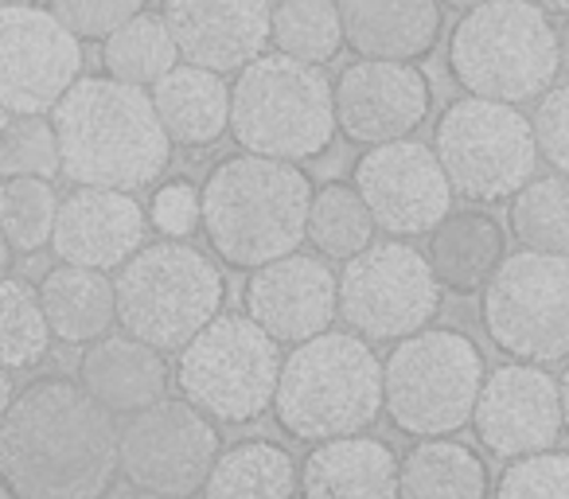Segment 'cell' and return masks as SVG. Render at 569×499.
<instances>
[{
	"instance_id": "7dc6e473",
	"label": "cell",
	"mask_w": 569,
	"mask_h": 499,
	"mask_svg": "<svg viewBox=\"0 0 569 499\" xmlns=\"http://www.w3.org/2000/svg\"><path fill=\"white\" fill-rule=\"evenodd\" d=\"M4 4H32V0H0V9H4Z\"/></svg>"
},
{
	"instance_id": "ac0fdd59",
	"label": "cell",
	"mask_w": 569,
	"mask_h": 499,
	"mask_svg": "<svg viewBox=\"0 0 569 499\" xmlns=\"http://www.w3.org/2000/svg\"><path fill=\"white\" fill-rule=\"evenodd\" d=\"M242 309L277 343H305L328 332L340 317L336 273L317 255H284L250 270L242 286Z\"/></svg>"
},
{
	"instance_id": "d590c367",
	"label": "cell",
	"mask_w": 569,
	"mask_h": 499,
	"mask_svg": "<svg viewBox=\"0 0 569 499\" xmlns=\"http://www.w3.org/2000/svg\"><path fill=\"white\" fill-rule=\"evenodd\" d=\"M496 499H569V452L542 449L507 460Z\"/></svg>"
},
{
	"instance_id": "ffe728a7",
	"label": "cell",
	"mask_w": 569,
	"mask_h": 499,
	"mask_svg": "<svg viewBox=\"0 0 569 499\" xmlns=\"http://www.w3.org/2000/svg\"><path fill=\"white\" fill-rule=\"evenodd\" d=\"M180 59L214 74L242 71L269 43V0H164Z\"/></svg>"
},
{
	"instance_id": "8992f818",
	"label": "cell",
	"mask_w": 569,
	"mask_h": 499,
	"mask_svg": "<svg viewBox=\"0 0 569 499\" xmlns=\"http://www.w3.org/2000/svg\"><path fill=\"white\" fill-rule=\"evenodd\" d=\"M558 71V28L530 0H483L449 36V74L476 98L522 106Z\"/></svg>"
},
{
	"instance_id": "e575fe53",
	"label": "cell",
	"mask_w": 569,
	"mask_h": 499,
	"mask_svg": "<svg viewBox=\"0 0 569 499\" xmlns=\"http://www.w3.org/2000/svg\"><path fill=\"white\" fill-rule=\"evenodd\" d=\"M59 176V137L48 113H12L0 129V180Z\"/></svg>"
},
{
	"instance_id": "c3c4849f",
	"label": "cell",
	"mask_w": 569,
	"mask_h": 499,
	"mask_svg": "<svg viewBox=\"0 0 569 499\" xmlns=\"http://www.w3.org/2000/svg\"><path fill=\"white\" fill-rule=\"evenodd\" d=\"M4 121H9V113H4V110H0V129H4Z\"/></svg>"
},
{
	"instance_id": "83f0119b",
	"label": "cell",
	"mask_w": 569,
	"mask_h": 499,
	"mask_svg": "<svg viewBox=\"0 0 569 499\" xmlns=\"http://www.w3.org/2000/svg\"><path fill=\"white\" fill-rule=\"evenodd\" d=\"M203 499H297V460L277 441H238L214 457Z\"/></svg>"
},
{
	"instance_id": "4316f807",
	"label": "cell",
	"mask_w": 569,
	"mask_h": 499,
	"mask_svg": "<svg viewBox=\"0 0 569 499\" xmlns=\"http://www.w3.org/2000/svg\"><path fill=\"white\" fill-rule=\"evenodd\" d=\"M488 465L465 441L421 437L398 457V499H488Z\"/></svg>"
},
{
	"instance_id": "5b68a950",
	"label": "cell",
	"mask_w": 569,
	"mask_h": 499,
	"mask_svg": "<svg viewBox=\"0 0 569 499\" xmlns=\"http://www.w3.org/2000/svg\"><path fill=\"white\" fill-rule=\"evenodd\" d=\"M230 137L242 152L269 160L325 157L336 141L332 82L320 67L261 51L230 87Z\"/></svg>"
},
{
	"instance_id": "d4e9b609",
	"label": "cell",
	"mask_w": 569,
	"mask_h": 499,
	"mask_svg": "<svg viewBox=\"0 0 569 499\" xmlns=\"http://www.w3.org/2000/svg\"><path fill=\"white\" fill-rule=\"evenodd\" d=\"M152 110L168 141L180 149H207L230 126V87L222 74L203 67L176 63L160 82L149 87Z\"/></svg>"
},
{
	"instance_id": "603a6c76",
	"label": "cell",
	"mask_w": 569,
	"mask_h": 499,
	"mask_svg": "<svg viewBox=\"0 0 569 499\" xmlns=\"http://www.w3.org/2000/svg\"><path fill=\"white\" fill-rule=\"evenodd\" d=\"M336 12L359 59L418 63L441 40V0H336Z\"/></svg>"
},
{
	"instance_id": "52a82bcc",
	"label": "cell",
	"mask_w": 569,
	"mask_h": 499,
	"mask_svg": "<svg viewBox=\"0 0 569 499\" xmlns=\"http://www.w3.org/2000/svg\"><path fill=\"white\" fill-rule=\"evenodd\" d=\"M121 332L157 351H180L222 312L227 281L199 246L183 238L141 246L113 278Z\"/></svg>"
},
{
	"instance_id": "ba28073f",
	"label": "cell",
	"mask_w": 569,
	"mask_h": 499,
	"mask_svg": "<svg viewBox=\"0 0 569 499\" xmlns=\"http://www.w3.org/2000/svg\"><path fill=\"white\" fill-rule=\"evenodd\" d=\"M483 351L457 328H421L382 363V410L406 437H452L472 426Z\"/></svg>"
},
{
	"instance_id": "9a60e30c",
	"label": "cell",
	"mask_w": 569,
	"mask_h": 499,
	"mask_svg": "<svg viewBox=\"0 0 569 499\" xmlns=\"http://www.w3.org/2000/svg\"><path fill=\"white\" fill-rule=\"evenodd\" d=\"M356 191L363 196L375 227L395 238L429 234L452 211V188L429 144L398 137L371 144L356 160Z\"/></svg>"
},
{
	"instance_id": "9c48e42d",
	"label": "cell",
	"mask_w": 569,
	"mask_h": 499,
	"mask_svg": "<svg viewBox=\"0 0 569 499\" xmlns=\"http://www.w3.org/2000/svg\"><path fill=\"white\" fill-rule=\"evenodd\" d=\"M281 343L246 312H219L180 348L176 387L214 426H250L273 406Z\"/></svg>"
},
{
	"instance_id": "4fadbf2b",
	"label": "cell",
	"mask_w": 569,
	"mask_h": 499,
	"mask_svg": "<svg viewBox=\"0 0 569 499\" xmlns=\"http://www.w3.org/2000/svg\"><path fill=\"white\" fill-rule=\"evenodd\" d=\"M219 452V426L188 398H160L118 426V472L137 491L196 496Z\"/></svg>"
},
{
	"instance_id": "cb8c5ba5",
	"label": "cell",
	"mask_w": 569,
	"mask_h": 499,
	"mask_svg": "<svg viewBox=\"0 0 569 499\" xmlns=\"http://www.w3.org/2000/svg\"><path fill=\"white\" fill-rule=\"evenodd\" d=\"M507 258V230L488 211H449L429 230L426 262L437 286L457 297H472Z\"/></svg>"
},
{
	"instance_id": "44dd1931",
	"label": "cell",
	"mask_w": 569,
	"mask_h": 499,
	"mask_svg": "<svg viewBox=\"0 0 569 499\" xmlns=\"http://www.w3.org/2000/svg\"><path fill=\"white\" fill-rule=\"evenodd\" d=\"M297 499H398V452L379 437H328L297 465Z\"/></svg>"
},
{
	"instance_id": "ab89813d",
	"label": "cell",
	"mask_w": 569,
	"mask_h": 499,
	"mask_svg": "<svg viewBox=\"0 0 569 499\" xmlns=\"http://www.w3.org/2000/svg\"><path fill=\"white\" fill-rule=\"evenodd\" d=\"M12 398H17V387H12V371H4V367H0V418L9 413Z\"/></svg>"
},
{
	"instance_id": "ee69618b",
	"label": "cell",
	"mask_w": 569,
	"mask_h": 499,
	"mask_svg": "<svg viewBox=\"0 0 569 499\" xmlns=\"http://www.w3.org/2000/svg\"><path fill=\"white\" fill-rule=\"evenodd\" d=\"M9 270H12V246L4 238V230H0V278H9Z\"/></svg>"
},
{
	"instance_id": "277c9868",
	"label": "cell",
	"mask_w": 569,
	"mask_h": 499,
	"mask_svg": "<svg viewBox=\"0 0 569 499\" xmlns=\"http://www.w3.org/2000/svg\"><path fill=\"white\" fill-rule=\"evenodd\" d=\"M273 418L297 441L367 433L382 418V359L356 332H320L281 359Z\"/></svg>"
},
{
	"instance_id": "f35d334b",
	"label": "cell",
	"mask_w": 569,
	"mask_h": 499,
	"mask_svg": "<svg viewBox=\"0 0 569 499\" xmlns=\"http://www.w3.org/2000/svg\"><path fill=\"white\" fill-rule=\"evenodd\" d=\"M152 227L168 238H188L199 227V191L188 180H172L152 196Z\"/></svg>"
},
{
	"instance_id": "7a4b0ae2",
	"label": "cell",
	"mask_w": 569,
	"mask_h": 499,
	"mask_svg": "<svg viewBox=\"0 0 569 499\" xmlns=\"http://www.w3.org/2000/svg\"><path fill=\"white\" fill-rule=\"evenodd\" d=\"M59 172L79 188L137 191L172 164V141L152 110L149 90L110 74L79 79L51 110Z\"/></svg>"
},
{
	"instance_id": "f6af8a7d",
	"label": "cell",
	"mask_w": 569,
	"mask_h": 499,
	"mask_svg": "<svg viewBox=\"0 0 569 499\" xmlns=\"http://www.w3.org/2000/svg\"><path fill=\"white\" fill-rule=\"evenodd\" d=\"M441 4H449V9H460V12H468V9H476V4H483V0H441Z\"/></svg>"
},
{
	"instance_id": "f546056e",
	"label": "cell",
	"mask_w": 569,
	"mask_h": 499,
	"mask_svg": "<svg viewBox=\"0 0 569 499\" xmlns=\"http://www.w3.org/2000/svg\"><path fill=\"white\" fill-rule=\"evenodd\" d=\"M375 230L379 227H375L371 211H367L356 183L332 180L312 191L305 238H309L325 258L348 262V258H356L359 250H367V246L375 242Z\"/></svg>"
},
{
	"instance_id": "4dcf8cb0",
	"label": "cell",
	"mask_w": 569,
	"mask_h": 499,
	"mask_svg": "<svg viewBox=\"0 0 569 499\" xmlns=\"http://www.w3.org/2000/svg\"><path fill=\"white\" fill-rule=\"evenodd\" d=\"M269 43L301 63H332L343 51L336 0H281L277 9H269Z\"/></svg>"
},
{
	"instance_id": "1f68e13d",
	"label": "cell",
	"mask_w": 569,
	"mask_h": 499,
	"mask_svg": "<svg viewBox=\"0 0 569 499\" xmlns=\"http://www.w3.org/2000/svg\"><path fill=\"white\" fill-rule=\"evenodd\" d=\"M511 234L527 250L569 255V176H530L511 196Z\"/></svg>"
},
{
	"instance_id": "30bf717a",
	"label": "cell",
	"mask_w": 569,
	"mask_h": 499,
	"mask_svg": "<svg viewBox=\"0 0 569 499\" xmlns=\"http://www.w3.org/2000/svg\"><path fill=\"white\" fill-rule=\"evenodd\" d=\"M433 152L452 196L468 203H503L538 168L530 118L491 98H457L433 126Z\"/></svg>"
},
{
	"instance_id": "74e56055",
	"label": "cell",
	"mask_w": 569,
	"mask_h": 499,
	"mask_svg": "<svg viewBox=\"0 0 569 499\" xmlns=\"http://www.w3.org/2000/svg\"><path fill=\"white\" fill-rule=\"evenodd\" d=\"M530 129H535L538 157H542L553 172L569 176V82L538 94Z\"/></svg>"
},
{
	"instance_id": "d6986e66",
	"label": "cell",
	"mask_w": 569,
	"mask_h": 499,
	"mask_svg": "<svg viewBox=\"0 0 569 499\" xmlns=\"http://www.w3.org/2000/svg\"><path fill=\"white\" fill-rule=\"evenodd\" d=\"M144 234H149V214L133 191L74 188L67 199H59L51 250L59 262L110 273L141 250Z\"/></svg>"
},
{
	"instance_id": "5bb4252c",
	"label": "cell",
	"mask_w": 569,
	"mask_h": 499,
	"mask_svg": "<svg viewBox=\"0 0 569 499\" xmlns=\"http://www.w3.org/2000/svg\"><path fill=\"white\" fill-rule=\"evenodd\" d=\"M82 79V40H74L48 9H0V110L51 113Z\"/></svg>"
},
{
	"instance_id": "d6a6232c",
	"label": "cell",
	"mask_w": 569,
	"mask_h": 499,
	"mask_svg": "<svg viewBox=\"0 0 569 499\" xmlns=\"http://www.w3.org/2000/svg\"><path fill=\"white\" fill-rule=\"evenodd\" d=\"M51 351V328L43 320L40 293L20 278H0V367L28 371Z\"/></svg>"
},
{
	"instance_id": "7c38bea8",
	"label": "cell",
	"mask_w": 569,
	"mask_h": 499,
	"mask_svg": "<svg viewBox=\"0 0 569 499\" xmlns=\"http://www.w3.org/2000/svg\"><path fill=\"white\" fill-rule=\"evenodd\" d=\"M336 289L348 328L375 343L406 340L433 325L441 312V286L426 255L402 238L371 242L356 258H348Z\"/></svg>"
},
{
	"instance_id": "836d02e7",
	"label": "cell",
	"mask_w": 569,
	"mask_h": 499,
	"mask_svg": "<svg viewBox=\"0 0 569 499\" xmlns=\"http://www.w3.org/2000/svg\"><path fill=\"white\" fill-rule=\"evenodd\" d=\"M59 196L51 180L40 176H12L0 183V230L9 238L12 255H40L51 246Z\"/></svg>"
},
{
	"instance_id": "f1b7e54d",
	"label": "cell",
	"mask_w": 569,
	"mask_h": 499,
	"mask_svg": "<svg viewBox=\"0 0 569 499\" xmlns=\"http://www.w3.org/2000/svg\"><path fill=\"white\" fill-rule=\"evenodd\" d=\"M102 63L110 79L149 90L152 82H160L180 63V48H176L164 17L137 12L133 20H126L118 32H110L102 40Z\"/></svg>"
},
{
	"instance_id": "7bdbcfd3",
	"label": "cell",
	"mask_w": 569,
	"mask_h": 499,
	"mask_svg": "<svg viewBox=\"0 0 569 499\" xmlns=\"http://www.w3.org/2000/svg\"><path fill=\"white\" fill-rule=\"evenodd\" d=\"M558 67L569 74V20H566V28L558 32Z\"/></svg>"
},
{
	"instance_id": "6da1fadb",
	"label": "cell",
	"mask_w": 569,
	"mask_h": 499,
	"mask_svg": "<svg viewBox=\"0 0 569 499\" xmlns=\"http://www.w3.org/2000/svg\"><path fill=\"white\" fill-rule=\"evenodd\" d=\"M118 476V421L79 379L28 382L0 418V488L12 499H106Z\"/></svg>"
},
{
	"instance_id": "60d3db41",
	"label": "cell",
	"mask_w": 569,
	"mask_h": 499,
	"mask_svg": "<svg viewBox=\"0 0 569 499\" xmlns=\"http://www.w3.org/2000/svg\"><path fill=\"white\" fill-rule=\"evenodd\" d=\"M558 402H561V426L569 429V367L561 371V379H558Z\"/></svg>"
},
{
	"instance_id": "e0dca14e",
	"label": "cell",
	"mask_w": 569,
	"mask_h": 499,
	"mask_svg": "<svg viewBox=\"0 0 569 499\" xmlns=\"http://www.w3.org/2000/svg\"><path fill=\"white\" fill-rule=\"evenodd\" d=\"M472 426L480 445L491 457H527V452L553 449L561 426L558 379L538 363H503L483 375L480 398H476Z\"/></svg>"
},
{
	"instance_id": "b9f144b4",
	"label": "cell",
	"mask_w": 569,
	"mask_h": 499,
	"mask_svg": "<svg viewBox=\"0 0 569 499\" xmlns=\"http://www.w3.org/2000/svg\"><path fill=\"white\" fill-rule=\"evenodd\" d=\"M535 9H542L546 17H569V0H530Z\"/></svg>"
},
{
	"instance_id": "484cf974",
	"label": "cell",
	"mask_w": 569,
	"mask_h": 499,
	"mask_svg": "<svg viewBox=\"0 0 569 499\" xmlns=\"http://www.w3.org/2000/svg\"><path fill=\"white\" fill-rule=\"evenodd\" d=\"M40 309L59 343H94L118 325V293L102 270L59 262L40 281Z\"/></svg>"
},
{
	"instance_id": "bcb514c9",
	"label": "cell",
	"mask_w": 569,
	"mask_h": 499,
	"mask_svg": "<svg viewBox=\"0 0 569 499\" xmlns=\"http://www.w3.org/2000/svg\"><path fill=\"white\" fill-rule=\"evenodd\" d=\"M118 499H172V496H157V491H126V496H118Z\"/></svg>"
},
{
	"instance_id": "3957f363",
	"label": "cell",
	"mask_w": 569,
	"mask_h": 499,
	"mask_svg": "<svg viewBox=\"0 0 569 499\" xmlns=\"http://www.w3.org/2000/svg\"><path fill=\"white\" fill-rule=\"evenodd\" d=\"M312 180L289 160L227 157L199 188V227L230 270H258L301 250Z\"/></svg>"
},
{
	"instance_id": "7402d4cb",
	"label": "cell",
	"mask_w": 569,
	"mask_h": 499,
	"mask_svg": "<svg viewBox=\"0 0 569 499\" xmlns=\"http://www.w3.org/2000/svg\"><path fill=\"white\" fill-rule=\"evenodd\" d=\"M79 387L113 418H129V413L168 398L164 351L149 348L129 332H106L102 340L87 343L82 351Z\"/></svg>"
},
{
	"instance_id": "8d00e7d4",
	"label": "cell",
	"mask_w": 569,
	"mask_h": 499,
	"mask_svg": "<svg viewBox=\"0 0 569 499\" xmlns=\"http://www.w3.org/2000/svg\"><path fill=\"white\" fill-rule=\"evenodd\" d=\"M48 12L74 40H106L126 20L144 12V0H48Z\"/></svg>"
},
{
	"instance_id": "2e32d148",
	"label": "cell",
	"mask_w": 569,
	"mask_h": 499,
	"mask_svg": "<svg viewBox=\"0 0 569 499\" xmlns=\"http://www.w3.org/2000/svg\"><path fill=\"white\" fill-rule=\"evenodd\" d=\"M336 133L351 144H387L410 137L433 106V87L418 63L395 59H359L343 67L332 87Z\"/></svg>"
},
{
	"instance_id": "8fae6325",
	"label": "cell",
	"mask_w": 569,
	"mask_h": 499,
	"mask_svg": "<svg viewBox=\"0 0 569 499\" xmlns=\"http://www.w3.org/2000/svg\"><path fill=\"white\" fill-rule=\"evenodd\" d=\"M483 332L515 363L569 359V255L519 250L483 286Z\"/></svg>"
}]
</instances>
